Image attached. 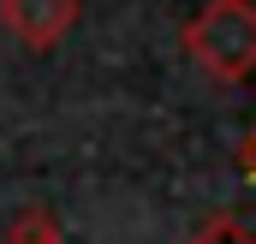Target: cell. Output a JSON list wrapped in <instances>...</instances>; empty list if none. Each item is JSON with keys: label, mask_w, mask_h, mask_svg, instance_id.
Returning a JSON list of instances; mask_svg holds the SVG:
<instances>
[{"label": "cell", "mask_w": 256, "mask_h": 244, "mask_svg": "<svg viewBox=\"0 0 256 244\" xmlns=\"http://www.w3.org/2000/svg\"><path fill=\"white\" fill-rule=\"evenodd\" d=\"M6 244H66V232H60V214L54 208H24L12 226H6Z\"/></svg>", "instance_id": "3"}, {"label": "cell", "mask_w": 256, "mask_h": 244, "mask_svg": "<svg viewBox=\"0 0 256 244\" xmlns=\"http://www.w3.org/2000/svg\"><path fill=\"white\" fill-rule=\"evenodd\" d=\"M185 54L214 84H244L256 72V0H202L185 24Z\"/></svg>", "instance_id": "1"}, {"label": "cell", "mask_w": 256, "mask_h": 244, "mask_svg": "<svg viewBox=\"0 0 256 244\" xmlns=\"http://www.w3.org/2000/svg\"><path fill=\"white\" fill-rule=\"evenodd\" d=\"M0 24L12 42L48 54L66 30L78 24V0H0Z\"/></svg>", "instance_id": "2"}, {"label": "cell", "mask_w": 256, "mask_h": 244, "mask_svg": "<svg viewBox=\"0 0 256 244\" xmlns=\"http://www.w3.org/2000/svg\"><path fill=\"white\" fill-rule=\"evenodd\" d=\"M238 161H244V179H256V131L244 137V149H238Z\"/></svg>", "instance_id": "5"}, {"label": "cell", "mask_w": 256, "mask_h": 244, "mask_svg": "<svg viewBox=\"0 0 256 244\" xmlns=\"http://www.w3.org/2000/svg\"><path fill=\"white\" fill-rule=\"evenodd\" d=\"M185 244H256V232H244L232 214H214V220H202Z\"/></svg>", "instance_id": "4"}]
</instances>
